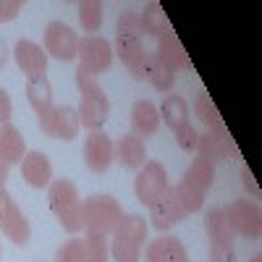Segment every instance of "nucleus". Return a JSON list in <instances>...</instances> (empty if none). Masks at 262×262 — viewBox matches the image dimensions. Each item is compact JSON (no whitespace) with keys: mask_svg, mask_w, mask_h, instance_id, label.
Instances as JSON below:
<instances>
[{"mask_svg":"<svg viewBox=\"0 0 262 262\" xmlns=\"http://www.w3.org/2000/svg\"><path fill=\"white\" fill-rule=\"evenodd\" d=\"M79 123L90 131H100L105 121L111 118V100L102 92V86H95L90 92H81V105L76 107Z\"/></svg>","mask_w":262,"mask_h":262,"instance_id":"obj_8","label":"nucleus"},{"mask_svg":"<svg viewBox=\"0 0 262 262\" xmlns=\"http://www.w3.org/2000/svg\"><path fill=\"white\" fill-rule=\"evenodd\" d=\"M184 217H186V210H184V205H181L173 186H168L158 200L149 205V221L158 231H168L173 226H179Z\"/></svg>","mask_w":262,"mask_h":262,"instance_id":"obj_11","label":"nucleus"},{"mask_svg":"<svg viewBox=\"0 0 262 262\" xmlns=\"http://www.w3.org/2000/svg\"><path fill=\"white\" fill-rule=\"evenodd\" d=\"M158 113H160V121H165L170 131H179L181 126L189 123V105L181 95H165Z\"/></svg>","mask_w":262,"mask_h":262,"instance_id":"obj_22","label":"nucleus"},{"mask_svg":"<svg viewBox=\"0 0 262 262\" xmlns=\"http://www.w3.org/2000/svg\"><path fill=\"white\" fill-rule=\"evenodd\" d=\"M173 134H176V144H179L184 152H194V149H196V139H200V134L194 131L191 123L181 126L179 131H173Z\"/></svg>","mask_w":262,"mask_h":262,"instance_id":"obj_32","label":"nucleus"},{"mask_svg":"<svg viewBox=\"0 0 262 262\" xmlns=\"http://www.w3.org/2000/svg\"><path fill=\"white\" fill-rule=\"evenodd\" d=\"M242 184H244V189L252 194V196H259V189H257V181H254V176H252V170L247 168V165H242Z\"/></svg>","mask_w":262,"mask_h":262,"instance_id":"obj_37","label":"nucleus"},{"mask_svg":"<svg viewBox=\"0 0 262 262\" xmlns=\"http://www.w3.org/2000/svg\"><path fill=\"white\" fill-rule=\"evenodd\" d=\"M210 262H236L233 247H228V249H217V247H210Z\"/></svg>","mask_w":262,"mask_h":262,"instance_id":"obj_36","label":"nucleus"},{"mask_svg":"<svg viewBox=\"0 0 262 262\" xmlns=\"http://www.w3.org/2000/svg\"><path fill=\"white\" fill-rule=\"evenodd\" d=\"M212 179H215V165L207 163V160H202V158H194V163H191L189 170L184 173L181 184L205 196V194L210 191V186H212Z\"/></svg>","mask_w":262,"mask_h":262,"instance_id":"obj_23","label":"nucleus"},{"mask_svg":"<svg viewBox=\"0 0 262 262\" xmlns=\"http://www.w3.org/2000/svg\"><path fill=\"white\" fill-rule=\"evenodd\" d=\"M107 236L84 233V238H71L55 252V262H107Z\"/></svg>","mask_w":262,"mask_h":262,"instance_id":"obj_4","label":"nucleus"},{"mask_svg":"<svg viewBox=\"0 0 262 262\" xmlns=\"http://www.w3.org/2000/svg\"><path fill=\"white\" fill-rule=\"evenodd\" d=\"M79 66H84L86 71H92L95 76L105 74L113 66V45L105 37L90 34L79 39V50H76Z\"/></svg>","mask_w":262,"mask_h":262,"instance_id":"obj_6","label":"nucleus"},{"mask_svg":"<svg viewBox=\"0 0 262 262\" xmlns=\"http://www.w3.org/2000/svg\"><path fill=\"white\" fill-rule=\"evenodd\" d=\"M0 149H3V155L8 158V163H21L27 155V144H24V137H21V131L13 126V123H3L0 126Z\"/></svg>","mask_w":262,"mask_h":262,"instance_id":"obj_25","label":"nucleus"},{"mask_svg":"<svg viewBox=\"0 0 262 262\" xmlns=\"http://www.w3.org/2000/svg\"><path fill=\"white\" fill-rule=\"evenodd\" d=\"M131 128H134V134L142 137V139L152 137L160 128V113L149 100L134 102V107H131Z\"/></svg>","mask_w":262,"mask_h":262,"instance_id":"obj_21","label":"nucleus"},{"mask_svg":"<svg viewBox=\"0 0 262 262\" xmlns=\"http://www.w3.org/2000/svg\"><path fill=\"white\" fill-rule=\"evenodd\" d=\"M0 231H3L13 244L24 247L32 238V226L27 221V215L21 212L16 200L8 194L6 186H0Z\"/></svg>","mask_w":262,"mask_h":262,"instance_id":"obj_5","label":"nucleus"},{"mask_svg":"<svg viewBox=\"0 0 262 262\" xmlns=\"http://www.w3.org/2000/svg\"><path fill=\"white\" fill-rule=\"evenodd\" d=\"M48 200H50V207L58 217V223L63 226V231L79 233L84 228L81 226V200H79L76 186L69 179H55L50 184Z\"/></svg>","mask_w":262,"mask_h":262,"instance_id":"obj_3","label":"nucleus"},{"mask_svg":"<svg viewBox=\"0 0 262 262\" xmlns=\"http://www.w3.org/2000/svg\"><path fill=\"white\" fill-rule=\"evenodd\" d=\"M147 244V221L142 215L123 212L118 228L113 231L111 254L116 262H142V249Z\"/></svg>","mask_w":262,"mask_h":262,"instance_id":"obj_1","label":"nucleus"},{"mask_svg":"<svg viewBox=\"0 0 262 262\" xmlns=\"http://www.w3.org/2000/svg\"><path fill=\"white\" fill-rule=\"evenodd\" d=\"M226 217H228V226L233 233L244 236V238H259L262 215H259V205H254L252 200L231 202V207H226Z\"/></svg>","mask_w":262,"mask_h":262,"instance_id":"obj_7","label":"nucleus"},{"mask_svg":"<svg viewBox=\"0 0 262 262\" xmlns=\"http://www.w3.org/2000/svg\"><path fill=\"white\" fill-rule=\"evenodd\" d=\"M11 113H13V105H11V97L8 92L0 86V123H8L11 121Z\"/></svg>","mask_w":262,"mask_h":262,"instance_id":"obj_35","label":"nucleus"},{"mask_svg":"<svg viewBox=\"0 0 262 262\" xmlns=\"http://www.w3.org/2000/svg\"><path fill=\"white\" fill-rule=\"evenodd\" d=\"M113 53L121 58V63L126 66L128 71H134L137 66H139V63L147 58L144 39H139V37H126V34H118V37H116Z\"/></svg>","mask_w":262,"mask_h":262,"instance_id":"obj_24","label":"nucleus"},{"mask_svg":"<svg viewBox=\"0 0 262 262\" xmlns=\"http://www.w3.org/2000/svg\"><path fill=\"white\" fill-rule=\"evenodd\" d=\"M79 50V37L63 21H50L45 27V53L55 60H74Z\"/></svg>","mask_w":262,"mask_h":262,"instance_id":"obj_9","label":"nucleus"},{"mask_svg":"<svg viewBox=\"0 0 262 262\" xmlns=\"http://www.w3.org/2000/svg\"><path fill=\"white\" fill-rule=\"evenodd\" d=\"M252 262H262V257H259V254H254V257H252Z\"/></svg>","mask_w":262,"mask_h":262,"instance_id":"obj_40","label":"nucleus"},{"mask_svg":"<svg viewBox=\"0 0 262 262\" xmlns=\"http://www.w3.org/2000/svg\"><path fill=\"white\" fill-rule=\"evenodd\" d=\"M8 168H11V163L3 155V149H0V186H6V181H8Z\"/></svg>","mask_w":262,"mask_h":262,"instance_id":"obj_38","label":"nucleus"},{"mask_svg":"<svg viewBox=\"0 0 262 262\" xmlns=\"http://www.w3.org/2000/svg\"><path fill=\"white\" fill-rule=\"evenodd\" d=\"M21 165V176H24V181L34 189H45L53 184V165L48 160L45 152H27L24 160L18 163Z\"/></svg>","mask_w":262,"mask_h":262,"instance_id":"obj_16","label":"nucleus"},{"mask_svg":"<svg viewBox=\"0 0 262 262\" xmlns=\"http://www.w3.org/2000/svg\"><path fill=\"white\" fill-rule=\"evenodd\" d=\"M196 152H200V158L207 160V163H223L228 160L236 147H233V139L228 134V128H207L205 134H200V139H196Z\"/></svg>","mask_w":262,"mask_h":262,"instance_id":"obj_12","label":"nucleus"},{"mask_svg":"<svg viewBox=\"0 0 262 262\" xmlns=\"http://www.w3.org/2000/svg\"><path fill=\"white\" fill-rule=\"evenodd\" d=\"M76 86H79V92H90V90H95V86H100V81L92 71H86L84 66H79L76 69Z\"/></svg>","mask_w":262,"mask_h":262,"instance_id":"obj_33","label":"nucleus"},{"mask_svg":"<svg viewBox=\"0 0 262 262\" xmlns=\"http://www.w3.org/2000/svg\"><path fill=\"white\" fill-rule=\"evenodd\" d=\"M118 34L126 37H144V27H142V16L137 11H123L118 16Z\"/></svg>","mask_w":262,"mask_h":262,"instance_id":"obj_31","label":"nucleus"},{"mask_svg":"<svg viewBox=\"0 0 262 262\" xmlns=\"http://www.w3.org/2000/svg\"><path fill=\"white\" fill-rule=\"evenodd\" d=\"M27 100L34 107V113H45L48 107H53V86L48 76H34L27 81Z\"/></svg>","mask_w":262,"mask_h":262,"instance_id":"obj_26","label":"nucleus"},{"mask_svg":"<svg viewBox=\"0 0 262 262\" xmlns=\"http://www.w3.org/2000/svg\"><path fill=\"white\" fill-rule=\"evenodd\" d=\"M142 27H144V34L147 37H163V34H168L170 29H168V16L160 11V6H155V3H152V6H147L142 13Z\"/></svg>","mask_w":262,"mask_h":262,"instance_id":"obj_28","label":"nucleus"},{"mask_svg":"<svg viewBox=\"0 0 262 262\" xmlns=\"http://www.w3.org/2000/svg\"><path fill=\"white\" fill-rule=\"evenodd\" d=\"M155 55L168 66L170 71H186V69H191L189 53L184 50L181 39L173 34V32H168V34H163V37L158 39V50H155Z\"/></svg>","mask_w":262,"mask_h":262,"instance_id":"obj_18","label":"nucleus"},{"mask_svg":"<svg viewBox=\"0 0 262 262\" xmlns=\"http://www.w3.org/2000/svg\"><path fill=\"white\" fill-rule=\"evenodd\" d=\"M79 24L84 32H100L102 3H97V0H84V3H79Z\"/></svg>","mask_w":262,"mask_h":262,"instance_id":"obj_29","label":"nucleus"},{"mask_svg":"<svg viewBox=\"0 0 262 262\" xmlns=\"http://www.w3.org/2000/svg\"><path fill=\"white\" fill-rule=\"evenodd\" d=\"M79 113L76 107L71 105H58L55 111V139H63V142H71L76 134H79Z\"/></svg>","mask_w":262,"mask_h":262,"instance_id":"obj_27","label":"nucleus"},{"mask_svg":"<svg viewBox=\"0 0 262 262\" xmlns=\"http://www.w3.org/2000/svg\"><path fill=\"white\" fill-rule=\"evenodd\" d=\"M205 231L210 236V247H217V249L233 247V231L228 226L226 207H212L205 212Z\"/></svg>","mask_w":262,"mask_h":262,"instance_id":"obj_19","label":"nucleus"},{"mask_svg":"<svg viewBox=\"0 0 262 262\" xmlns=\"http://www.w3.org/2000/svg\"><path fill=\"white\" fill-rule=\"evenodd\" d=\"M144 262H189V254L176 236H158L142 249Z\"/></svg>","mask_w":262,"mask_h":262,"instance_id":"obj_17","label":"nucleus"},{"mask_svg":"<svg viewBox=\"0 0 262 262\" xmlns=\"http://www.w3.org/2000/svg\"><path fill=\"white\" fill-rule=\"evenodd\" d=\"M81 155H84V163L92 173H105L116 158V144L111 142L107 134H102V131H92L84 142Z\"/></svg>","mask_w":262,"mask_h":262,"instance_id":"obj_13","label":"nucleus"},{"mask_svg":"<svg viewBox=\"0 0 262 262\" xmlns=\"http://www.w3.org/2000/svg\"><path fill=\"white\" fill-rule=\"evenodd\" d=\"M168 189V176H165V168L155 160H147L139 173H137V181H134V194L142 205H152L158 196Z\"/></svg>","mask_w":262,"mask_h":262,"instance_id":"obj_10","label":"nucleus"},{"mask_svg":"<svg viewBox=\"0 0 262 262\" xmlns=\"http://www.w3.org/2000/svg\"><path fill=\"white\" fill-rule=\"evenodd\" d=\"M131 74H134V79H149V84L158 92H170L176 84V71H170L155 53H147V58Z\"/></svg>","mask_w":262,"mask_h":262,"instance_id":"obj_14","label":"nucleus"},{"mask_svg":"<svg viewBox=\"0 0 262 262\" xmlns=\"http://www.w3.org/2000/svg\"><path fill=\"white\" fill-rule=\"evenodd\" d=\"M8 63V45H6V39L0 37V69Z\"/></svg>","mask_w":262,"mask_h":262,"instance_id":"obj_39","label":"nucleus"},{"mask_svg":"<svg viewBox=\"0 0 262 262\" xmlns=\"http://www.w3.org/2000/svg\"><path fill=\"white\" fill-rule=\"evenodd\" d=\"M13 58L18 63V69L29 79L45 76V71H48V53L32 39H18L16 48H13Z\"/></svg>","mask_w":262,"mask_h":262,"instance_id":"obj_15","label":"nucleus"},{"mask_svg":"<svg viewBox=\"0 0 262 262\" xmlns=\"http://www.w3.org/2000/svg\"><path fill=\"white\" fill-rule=\"evenodd\" d=\"M116 158L123 168L128 170H139L144 163H147V147H144V139L137 137V134H123L116 144Z\"/></svg>","mask_w":262,"mask_h":262,"instance_id":"obj_20","label":"nucleus"},{"mask_svg":"<svg viewBox=\"0 0 262 262\" xmlns=\"http://www.w3.org/2000/svg\"><path fill=\"white\" fill-rule=\"evenodd\" d=\"M21 11V3L18 0H0V24H6V21H13Z\"/></svg>","mask_w":262,"mask_h":262,"instance_id":"obj_34","label":"nucleus"},{"mask_svg":"<svg viewBox=\"0 0 262 262\" xmlns=\"http://www.w3.org/2000/svg\"><path fill=\"white\" fill-rule=\"evenodd\" d=\"M123 217V207L111 194H92L81 202V226L86 233H113Z\"/></svg>","mask_w":262,"mask_h":262,"instance_id":"obj_2","label":"nucleus"},{"mask_svg":"<svg viewBox=\"0 0 262 262\" xmlns=\"http://www.w3.org/2000/svg\"><path fill=\"white\" fill-rule=\"evenodd\" d=\"M194 113L200 116V121H202L207 128H223V126H226V123H223V118H221V113H217L215 102L210 100V95H200V97H196Z\"/></svg>","mask_w":262,"mask_h":262,"instance_id":"obj_30","label":"nucleus"}]
</instances>
